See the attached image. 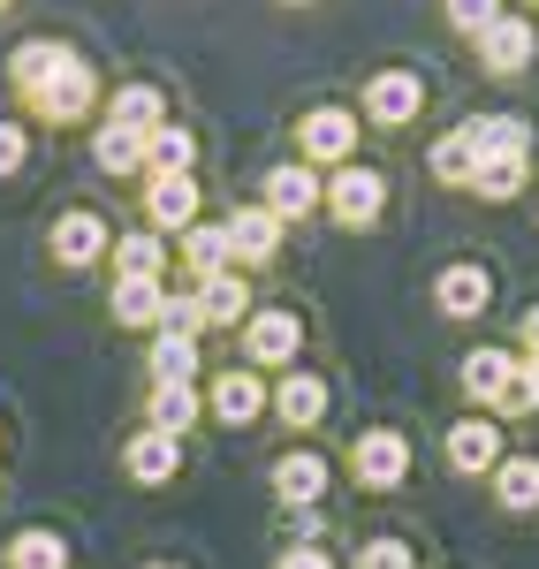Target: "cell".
I'll list each match as a JSON object with an SVG mask.
<instances>
[{"mask_svg": "<svg viewBox=\"0 0 539 569\" xmlns=\"http://www.w3.org/2000/svg\"><path fill=\"white\" fill-rule=\"evenodd\" d=\"M144 426H160V433H190V426H206V388L198 380H152L144 395Z\"/></svg>", "mask_w": 539, "mask_h": 569, "instance_id": "22", "label": "cell"}, {"mask_svg": "<svg viewBox=\"0 0 539 569\" xmlns=\"http://www.w3.org/2000/svg\"><path fill=\"white\" fill-rule=\"evenodd\" d=\"M463 130L479 144V160H532V144H539V130L525 114H471Z\"/></svg>", "mask_w": 539, "mask_h": 569, "instance_id": "26", "label": "cell"}, {"mask_svg": "<svg viewBox=\"0 0 539 569\" xmlns=\"http://www.w3.org/2000/svg\"><path fill=\"white\" fill-rule=\"evenodd\" d=\"M206 418L228 426V433L267 426V418H273V380H267V372H251V365H221V372L206 380Z\"/></svg>", "mask_w": 539, "mask_h": 569, "instance_id": "5", "label": "cell"}, {"mask_svg": "<svg viewBox=\"0 0 539 569\" xmlns=\"http://www.w3.org/2000/svg\"><path fill=\"white\" fill-rule=\"evenodd\" d=\"M8 8H16V0H0V16H8Z\"/></svg>", "mask_w": 539, "mask_h": 569, "instance_id": "41", "label": "cell"}, {"mask_svg": "<svg viewBox=\"0 0 539 569\" xmlns=\"http://www.w3.org/2000/svg\"><path fill=\"white\" fill-rule=\"evenodd\" d=\"M471 53H479V69H487V77H525V69H532V53H539V23L501 8L495 23L471 39Z\"/></svg>", "mask_w": 539, "mask_h": 569, "instance_id": "15", "label": "cell"}, {"mask_svg": "<svg viewBox=\"0 0 539 569\" xmlns=\"http://www.w3.org/2000/svg\"><path fill=\"white\" fill-rule=\"evenodd\" d=\"M46 243H53V266L61 273H91V266L114 251V220L99 213V206H69V213H53Z\"/></svg>", "mask_w": 539, "mask_h": 569, "instance_id": "9", "label": "cell"}, {"mask_svg": "<svg viewBox=\"0 0 539 569\" xmlns=\"http://www.w3.org/2000/svg\"><path fill=\"white\" fill-rule=\"evenodd\" d=\"M433 311L441 319H487L495 311V266L479 259H456L433 273Z\"/></svg>", "mask_w": 539, "mask_h": 569, "instance_id": "17", "label": "cell"}, {"mask_svg": "<svg viewBox=\"0 0 539 569\" xmlns=\"http://www.w3.org/2000/svg\"><path fill=\"white\" fill-rule=\"evenodd\" d=\"M144 569H182V562H144Z\"/></svg>", "mask_w": 539, "mask_h": 569, "instance_id": "39", "label": "cell"}, {"mask_svg": "<svg viewBox=\"0 0 539 569\" xmlns=\"http://www.w3.org/2000/svg\"><path fill=\"white\" fill-rule=\"evenodd\" d=\"M358 114H365V130H410L426 114V77L418 69H372L358 91Z\"/></svg>", "mask_w": 539, "mask_h": 569, "instance_id": "8", "label": "cell"}, {"mask_svg": "<svg viewBox=\"0 0 539 569\" xmlns=\"http://www.w3.org/2000/svg\"><path fill=\"white\" fill-rule=\"evenodd\" d=\"M410 463H418V448H410L403 426H358L350 433V456H342V471H350L358 493H403Z\"/></svg>", "mask_w": 539, "mask_h": 569, "instance_id": "3", "label": "cell"}, {"mask_svg": "<svg viewBox=\"0 0 539 569\" xmlns=\"http://www.w3.org/2000/svg\"><path fill=\"white\" fill-rule=\"evenodd\" d=\"M91 168L107 182H144L152 160H144V137L122 130V122H91Z\"/></svg>", "mask_w": 539, "mask_h": 569, "instance_id": "21", "label": "cell"}, {"mask_svg": "<svg viewBox=\"0 0 539 569\" xmlns=\"http://www.w3.org/2000/svg\"><path fill=\"white\" fill-rule=\"evenodd\" d=\"M273 501L281 509H319L327 501V479H335V463H327V448L319 440H297L289 456H273Z\"/></svg>", "mask_w": 539, "mask_h": 569, "instance_id": "14", "label": "cell"}, {"mask_svg": "<svg viewBox=\"0 0 539 569\" xmlns=\"http://www.w3.org/2000/svg\"><path fill=\"white\" fill-rule=\"evenodd\" d=\"M487 486H495L501 517H539V448H509Z\"/></svg>", "mask_w": 539, "mask_h": 569, "instance_id": "24", "label": "cell"}, {"mask_svg": "<svg viewBox=\"0 0 539 569\" xmlns=\"http://www.w3.org/2000/svg\"><path fill=\"white\" fill-rule=\"evenodd\" d=\"M190 297H198V327H206V335H236V327L259 311V289H251V273H243V266L190 281Z\"/></svg>", "mask_w": 539, "mask_h": 569, "instance_id": "13", "label": "cell"}, {"mask_svg": "<svg viewBox=\"0 0 539 569\" xmlns=\"http://www.w3.org/2000/svg\"><path fill=\"white\" fill-rule=\"evenodd\" d=\"M198 365H206V350H198V335H176V327H152V350H144V372H152V380H198Z\"/></svg>", "mask_w": 539, "mask_h": 569, "instance_id": "28", "label": "cell"}, {"mask_svg": "<svg viewBox=\"0 0 539 569\" xmlns=\"http://www.w3.org/2000/svg\"><path fill=\"white\" fill-rule=\"evenodd\" d=\"M144 160H152V176H198V137H190V122H160V130L144 137Z\"/></svg>", "mask_w": 539, "mask_h": 569, "instance_id": "31", "label": "cell"}, {"mask_svg": "<svg viewBox=\"0 0 539 569\" xmlns=\"http://www.w3.org/2000/svg\"><path fill=\"white\" fill-rule=\"evenodd\" d=\"M69 562H77V547H69L61 531H46V525L8 539V569H69Z\"/></svg>", "mask_w": 539, "mask_h": 569, "instance_id": "32", "label": "cell"}, {"mask_svg": "<svg viewBox=\"0 0 539 569\" xmlns=\"http://www.w3.org/2000/svg\"><path fill=\"white\" fill-rule=\"evenodd\" d=\"M358 107H305L297 114V160L319 168V176H335V168H350L358 160Z\"/></svg>", "mask_w": 539, "mask_h": 569, "instance_id": "7", "label": "cell"}, {"mask_svg": "<svg viewBox=\"0 0 539 569\" xmlns=\"http://www.w3.org/2000/svg\"><path fill=\"white\" fill-rule=\"evenodd\" d=\"M525 182H532V160H479L471 198H487V206H517V198H525Z\"/></svg>", "mask_w": 539, "mask_h": 569, "instance_id": "33", "label": "cell"}, {"mask_svg": "<svg viewBox=\"0 0 539 569\" xmlns=\"http://www.w3.org/2000/svg\"><path fill=\"white\" fill-rule=\"evenodd\" d=\"M305 342H312V327H305V311L297 305H259L243 327H236V357L251 365V372H289V365H305Z\"/></svg>", "mask_w": 539, "mask_h": 569, "instance_id": "2", "label": "cell"}, {"mask_svg": "<svg viewBox=\"0 0 539 569\" xmlns=\"http://www.w3.org/2000/svg\"><path fill=\"white\" fill-rule=\"evenodd\" d=\"M99 122H122V130L152 137L160 122H176V114H168V91H160V84H114V91H107V107H99Z\"/></svg>", "mask_w": 539, "mask_h": 569, "instance_id": "25", "label": "cell"}, {"mask_svg": "<svg viewBox=\"0 0 539 569\" xmlns=\"http://www.w3.org/2000/svg\"><path fill=\"white\" fill-rule=\"evenodd\" d=\"M426 168H433V182H441V190H471V176H479V144H471V130L456 122L449 137H433Z\"/></svg>", "mask_w": 539, "mask_h": 569, "instance_id": "29", "label": "cell"}, {"mask_svg": "<svg viewBox=\"0 0 539 569\" xmlns=\"http://www.w3.org/2000/svg\"><path fill=\"white\" fill-rule=\"evenodd\" d=\"M31 168V130L23 122H0V182H16Z\"/></svg>", "mask_w": 539, "mask_h": 569, "instance_id": "36", "label": "cell"}, {"mask_svg": "<svg viewBox=\"0 0 539 569\" xmlns=\"http://www.w3.org/2000/svg\"><path fill=\"white\" fill-rule=\"evenodd\" d=\"M501 456H509V426H501L495 410H463V418H449L441 463H449L456 479H495Z\"/></svg>", "mask_w": 539, "mask_h": 569, "instance_id": "6", "label": "cell"}, {"mask_svg": "<svg viewBox=\"0 0 539 569\" xmlns=\"http://www.w3.org/2000/svg\"><path fill=\"white\" fill-rule=\"evenodd\" d=\"M137 198H144V228H160L168 243H176L190 220H206V190H198V176H144Z\"/></svg>", "mask_w": 539, "mask_h": 569, "instance_id": "16", "label": "cell"}, {"mask_svg": "<svg viewBox=\"0 0 539 569\" xmlns=\"http://www.w3.org/2000/svg\"><path fill=\"white\" fill-rule=\"evenodd\" d=\"M441 16H449L456 39H479V31L501 16V0H441Z\"/></svg>", "mask_w": 539, "mask_h": 569, "instance_id": "35", "label": "cell"}, {"mask_svg": "<svg viewBox=\"0 0 539 569\" xmlns=\"http://www.w3.org/2000/svg\"><path fill=\"white\" fill-rule=\"evenodd\" d=\"M273 569H335V555H327V547H281Z\"/></svg>", "mask_w": 539, "mask_h": 569, "instance_id": "37", "label": "cell"}, {"mask_svg": "<svg viewBox=\"0 0 539 569\" xmlns=\"http://www.w3.org/2000/svg\"><path fill=\"white\" fill-rule=\"evenodd\" d=\"M517 357H539V305L517 319Z\"/></svg>", "mask_w": 539, "mask_h": 569, "instance_id": "38", "label": "cell"}, {"mask_svg": "<svg viewBox=\"0 0 539 569\" xmlns=\"http://www.w3.org/2000/svg\"><path fill=\"white\" fill-rule=\"evenodd\" d=\"M69 53H77V46H61V39H23L16 53H8V84H16V99H23V91H39Z\"/></svg>", "mask_w": 539, "mask_h": 569, "instance_id": "30", "label": "cell"}, {"mask_svg": "<svg viewBox=\"0 0 539 569\" xmlns=\"http://www.w3.org/2000/svg\"><path fill=\"white\" fill-rule=\"evenodd\" d=\"M327 220H335L342 236L380 228V220H388V168H372V160L335 168V176H327Z\"/></svg>", "mask_w": 539, "mask_h": 569, "instance_id": "4", "label": "cell"}, {"mask_svg": "<svg viewBox=\"0 0 539 569\" xmlns=\"http://www.w3.org/2000/svg\"><path fill=\"white\" fill-rule=\"evenodd\" d=\"M182 440L160 433V426H137L130 440H122V471H130V486H176L182 479Z\"/></svg>", "mask_w": 539, "mask_h": 569, "instance_id": "19", "label": "cell"}, {"mask_svg": "<svg viewBox=\"0 0 539 569\" xmlns=\"http://www.w3.org/2000/svg\"><path fill=\"white\" fill-rule=\"evenodd\" d=\"M259 206H267L281 228H305L312 213H327V176L305 168V160H281V168L259 176Z\"/></svg>", "mask_w": 539, "mask_h": 569, "instance_id": "10", "label": "cell"}, {"mask_svg": "<svg viewBox=\"0 0 539 569\" xmlns=\"http://www.w3.org/2000/svg\"><path fill=\"white\" fill-rule=\"evenodd\" d=\"M327 410H335V388L319 380L312 365H289V372H273V426H289V433L312 440L327 426Z\"/></svg>", "mask_w": 539, "mask_h": 569, "instance_id": "11", "label": "cell"}, {"mask_svg": "<svg viewBox=\"0 0 539 569\" xmlns=\"http://www.w3.org/2000/svg\"><path fill=\"white\" fill-rule=\"evenodd\" d=\"M168 297H176V281H160V273H114V289H107V311H114V327H160L168 319Z\"/></svg>", "mask_w": 539, "mask_h": 569, "instance_id": "20", "label": "cell"}, {"mask_svg": "<svg viewBox=\"0 0 539 569\" xmlns=\"http://www.w3.org/2000/svg\"><path fill=\"white\" fill-rule=\"evenodd\" d=\"M289 8H312V0H289Z\"/></svg>", "mask_w": 539, "mask_h": 569, "instance_id": "40", "label": "cell"}, {"mask_svg": "<svg viewBox=\"0 0 539 569\" xmlns=\"http://www.w3.org/2000/svg\"><path fill=\"white\" fill-rule=\"evenodd\" d=\"M221 220H228V243H236V266H243V273H267V266L281 259V243H289V228H281L259 198H251V206H228Z\"/></svg>", "mask_w": 539, "mask_h": 569, "instance_id": "18", "label": "cell"}, {"mask_svg": "<svg viewBox=\"0 0 539 569\" xmlns=\"http://www.w3.org/2000/svg\"><path fill=\"white\" fill-rule=\"evenodd\" d=\"M176 266L190 281H206V273H228L236 266V243H228V220H190L176 236Z\"/></svg>", "mask_w": 539, "mask_h": 569, "instance_id": "23", "label": "cell"}, {"mask_svg": "<svg viewBox=\"0 0 539 569\" xmlns=\"http://www.w3.org/2000/svg\"><path fill=\"white\" fill-rule=\"evenodd\" d=\"M114 273H160L168 281V266H176V243L160 236V228H114Z\"/></svg>", "mask_w": 539, "mask_h": 569, "instance_id": "27", "label": "cell"}, {"mask_svg": "<svg viewBox=\"0 0 539 569\" xmlns=\"http://www.w3.org/2000/svg\"><path fill=\"white\" fill-rule=\"evenodd\" d=\"M517 365H525L517 350L479 342V350L456 357V388H463V402H471V410H495V418H501V402H509V388H517Z\"/></svg>", "mask_w": 539, "mask_h": 569, "instance_id": "12", "label": "cell"}, {"mask_svg": "<svg viewBox=\"0 0 539 569\" xmlns=\"http://www.w3.org/2000/svg\"><path fill=\"white\" fill-rule=\"evenodd\" d=\"M99 107H107V91H99V69L84 53H69L39 91H23V114L53 122V130H84V122H99Z\"/></svg>", "mask_w": 539, "mask_h": 569, "instance_id": "1", "label": "cell"}, {"mask_svg": "<svg viewBox=\"0 0 539 569\" xmlns=\"http://www.w3.org/2000/svg\"><path fill=\"white\" fill-rule=\"evenodd\" d=\"M358 569H418V547L396 539V531H380V539H365V547H358Z\"/></svg>", "mask_w": 539, "mask_h": 569, "instance_id": "34", "label": "cell"}]
</instances>
